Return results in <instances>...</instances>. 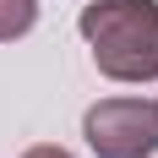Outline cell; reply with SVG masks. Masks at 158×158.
<instances>
[{
    "label": "cell",
    "mask_w": 158,
    "mask_h": 158,
    "mask_svg": "<svg viewBox=\"0 0 158 158\" xmlns=\"http://www.w3.org/2000/svg\"><path fill=\"white\" fill-rule=\"evenodd\" d=\"M153 109H158V104H153Z\"/></svg>",
    "instance_id": "5"
},
{
    "label": "cell",
    "mask_w": 158,
    "mask_h": 158,
    "mask_svg": "<svg viewBox=\"0 0 158 158\" xmlns=\"http://www.w3.org/2000/svg\"><path fill=\"white\" fill-rule=\"evenodd\" d=\"M33 22H38V0H0V44L27 38Z\"/></svg>",
    "instance_id": "3"
},
{
    "label": "cell",
    "mask_w": 158,
    "mask_h": 158,
    "mask_svg": "<svg viewBox=\"0 0 158 158\" xmlns=\"http://www.w3.org/2000/svg\"><path fill=\"white\" fill-rule=\"evenodd\" d=\"M82 136L93 158H153L158 153V109L142 98H98L82 114Z\"/></svg>",
    "instance_id": "2"
},
{
    "label": "cell",
    "mask_w": 158,
    "mask_h": 158,
    "mask_svg": "<svg viewBox=\"0 0 158 158\" xmlns=\"http://www.w3.org/2000/svg\"><path fill=\"white\" fill-rule=\"evenodd\" d=\"M22 158H71V153H65V147H55V142H38V147H27Z\"/></svg>",
    "instance_id": "4"
},
{
    "label": "cell",
    "mask_w": 158,
    "mask_h": 158,
    "mask_svg": "<svg viewBox=\"0 0 158 158\" xmlns=\"http://www.w3.org/2000/svg\"><path fill=\"white\" fill-rule=\"evenodd\" d=\"M77 27L109 82L158 77V0H93L82 6Z\"/></svg>",
    "instance_id": "1"
}]
</instances>
